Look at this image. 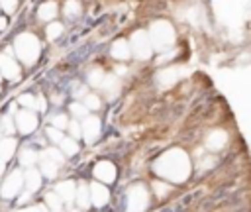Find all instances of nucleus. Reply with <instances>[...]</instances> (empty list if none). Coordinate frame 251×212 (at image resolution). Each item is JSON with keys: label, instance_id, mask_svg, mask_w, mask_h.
<instances>
[{"label": "nucleus", "instance_id": "nucleus-1", "mask_svg": "<svg viewBox=\"0 0 251 212\" xmlns=\"http://www.w3.org/2000/svg\"><path fill=\"white\" fill-rule=\"evenodd\" d=\"M39 49H41L39 41L31 33H22L14 41V51H16V55L20 57V61L24 65H33L39 57Z\"/></svg>", "mask_w": 251, "mask_h": 212}, {"label": "nucleus", "instance_id": "nucleus-2", "mask_svg": "<svg viewBox=\"0 0 251 212\" xmlns=\"http://www.w3.org/2000/svg\"><path fill=\"white\" fill-rule=\"evenodd\" d=\"M149 37H151V41H153L157 47H167V45L173 43L175 31H173V27H171L169 22H157V24H153Z\"/></svg>", "mask_w": 251, "mask_h": 212}, {"label": "nucleus", "instance_id": "nucleus-3", "mask_svg": "<svg viewBox=\"0 0 251 212\" xmlns=\"http://www.w3.org/2000/svg\"><path fill=\"white\" fill-rule=\"evenodd\" d=\"M131 51L137 59H147L151 55V37L145 31H135L131 37Z\"/></svg>", "mask_w": 251, "mask_h": 212}, {"label": "nucleus", "instance_id": "nucleus-4", "mask_svg": "<svg viewBox=\"0 0 251 212\" xmlns=\"http://www.w3.org/2000/svg\"><path fill=\"white\" fill-rule=\"evenodd\" d=\"M22 185H24V175H22L20 171H12V173L6 177V181L2 183L0 194H2L4 198H14V196L20 192Z\"/></svg>", "mask_w": 251, "mask_h": 212}, {"label": "nucleus", "instance_id": "nucleus-5", "mask_svg": "<svg viewBox=\"0 0 251 212\" xmlns=\"http://www.w3.org/2000/svg\"><path fill=\"white\" fill-rule=\"evenodd\" d=\"M37 128V116L29 110H22L16 114V130L22 133H31Z\"/></svg>", "mask_w": 251, "mask_h": 212}, {"label": "nucleus", "instance_id": "nucleus-6", "mask_svg": "<svg viewBox=\"0 0 251 212\" xmlns=\"http://www.w3.org/2000/svg\"><path fill=\"white\" fill-rule=\"evenodd\" d=\"M100 133V120L94 116H86L82 122V135L86 141H94Z\"/></svg>", "mask_w": 251, "mask_h": 212}, {"label": "nucleus", "instance_id": "nucleus-7", "mask_svg": "<svg viewBox=\"0 0 251 212\" xmlns=\"http://www.w3.org/2000/svg\"><path fill=\"white\" fill-rule=\"evenodd\" d=\"M0 73L6 79H18L20 77V67L10 55H0Z\"/></svg>", "mask_w": 251, "mask_h": 212}, {"label": "nucleus", "instance_id": "nucleus-8", "mask_svg": "<svg viewBox=\"0 0 251 212\" xmlns=\"http://www.w3.org/2000/svg\"><path fill=\"white\" fill-rule=\"evenodd\" d=\"M55 192H57V194H59L63 200L71 202V200L76 196V186H75V183H71V181H65V183H59V185H57Z\"/></svg>", "mask_w": 251, "mask_h": 212}, {"label": "nucleus", "instance_id": "nucleus-9", "mask_svg": "<svg viewBox=\"0 0 251 212\" xmlns=\"http://www.w3.org/2000/svg\"><path fill=\"white\" fill-rule=\"evenodd\" d=\"M24 183H25V186H27V190H37L39 186H41V175H39V171H35V169H27L25 171V175H24Z\"/></svg>", "mask_w": 251, "mask_h": 212}, {"label": "nucleus", "instance_id": "nucleus-10", "mask_svg": "<svg viewBox=\"0 0 251 212\" xmlns=\"http://www.w3.org/2000/svg\"><path fill=\"white\" fill-rule=\"evenodd\" d=\"M16 139L14 137H4V139H0V159L2 161H8L12 155H14V151H16Z\"/></svg>", "mask_w": 251, "mask_h": 212}, {"label": "nucleus", "instance_id": "nucleus-11", "mask_svg": "<svg viewBox=\"0 0 251 212\" xmlns=\"http://www.w3.org/2000/svg\"><path fill=\"white\" fill-rule=\"evenodd\" d=\"M112 55H114L116 59H127V57L131 55V45L126 43L124 39H120V41H116V43L112 45Z\"/></svg>", "mask_w": 251, "mask_h": 212}, {"label": "nucleus", "instance_id": "nucleus-12", "mask_svg": "<svg viewBox=\"0 0 251 212\" xmlns=\"http://www.w3.org/2000/svg\"><path fill=\"white\" fill-rule=\"evenodd\" d=\"M39 161H41V173H43L45 177L53 179V177L57 175V169H59V165H57L55 161L47 159V157H45V155H41V153H39Z\"/></svg>", "mask_w": 251, "mask_h": 212}, {"label": "nucleus", "instance_id": "nucleus-13", "mask_svg": "<svg viewBox=\"0 0 251 212\" xmlns=\"http://www.w3.org/2000/svg\"><path fill=\"white\" fill-rule=\"evenodd\" d=\"M37 16H39V20H53L57 16V4L55 2L41 4L39 10H37Z\"/></svg>", "mask_w": 251, "mask_h": 212}, {"label": "nucleus", "instance_id": "nucleus-14", "mask_svg": "<svg viewBox=\"0 0 251 212\" xmlns=\"http://www.w3.org/2000/svg\"><path fill=\"white\" fill-rule=\"evenodd\" d=\"M94 175L98 177V179H102V181H114V167L110 165V163H100L96 169H94Z\"/></svg>", "mask_w": 251, "mask_h": 212}, {"label": "nucleus", "instance_id": "nucleus-15", "mask_svg": "<svg viewBox=\"0 0 251 212\" xmlns=\"http://www.w3.org/2000/svg\"><path fill=\"white\" fill-rule=\"evenodd\" d=\"M37 159H39V155L33 149H22V153H20V163L25 167H31Z\"/></svg>", "mask_w": 251, "mask_h": 212}, {"label": "nucleus", "instance_id": "nucleus-16", "mask_svg": "<svg viewBox=\"0 0 251 212\" xmlns=\"http://www.w3.org/2000/svg\"><path fill=\"white\" fill-rule=\"evenodd\" d=\"M90 190H92V192H90V196H92V202H94V204H98V206H100L102 202H106L108 194H106V190H104L100 185H92V186H90Z\"/></svg>", "mask_w": 251, "mask_h": 212}, {"label": "nucleus", "instance_id": "nucleus-17", "mask_svg": "<svg viewBox=\"0 0 251 212\" xmlns=\"http://www.w3.org/2000/svg\"><path fill=\"white\" fill-rule=\"evenodd\" d=\"M102 88L110 94V96H116V92H118V80H116V77H104V80H102Z\"/></svg>", "mask_w": 251, "mask_h": 212}, {"label": "nucleus", "instance_id": "nucleus-18", "mask_svg": "<svg viewBox=\"0 0 251 212\" xmlns=\"http://www.w3.org/2000/svg\"><path fill=\"white\" fill-rule=\"evenodd\" d=\"M76 202H78L80 208H86L88 206V188H86L84 183H80L78 188H76Z\"/></svg>", "mask_w": 251, "mask_h": 212}, {"label": "nucleus", "instance_id": "nucleus-19", "mask_svg": "<svg viewBox=\"0 0 251 212\" xmlns=\"http://www.w3.org/2000/svg\"><path fill=\"white\" fill-rule=\"evenodd\" d=\"M61 149H63L67 155H75V153L78 151V145L75 143V139H71V137H63V139H61Z\"/></svg>", "mask_w": 251, "mask_h": 212}, {"label": "nucleus", "instance_id": "nucleus-20", "mask_svg": "<svg viewBox=\"0 0 251 212\" xmlns=\"http://www.w3.org/2000/svg\"><path fill=\"white\" fill-rule=\"evenodd\" d=\"M224 141H226V133H224V132H214V133L210 135V139H208V145H210L212 149H218V147H222Z\"/></svg>", "mask_w": 251, "mask_h": 212}, {"label": "nucleus", "instance_id": "nucleus-21", "mask_svg": "<svg viewBox=\"0 0 251 212\" xmlns=\"http://www.w3.org/2000/svg\"><path fill=\"white\" fill-rule=\"evenodd\" d=\"M65 14H67L69 18L78 16V14H80V2H78V0H69V2L65 4Z\"/></svg>", "mask_w": 251, "mask_h": 212}, {"label": "nucleus", "instance_id": "nucleus-22", "mask_svg": "<svg viewBox=\"0 0 251 212\" xmlns=\"http://www.w3.org/2000/svg\"><path fill=\"white\" fill-rule=\"evenodd\" d=\"M45 200H47V204H49L51 210H55V212L61 210V196H59L57 192H49V194L45 196Z\"/></svg>", "mask_w": 251, "mask_h": 212}, {"label": "nucleus", "instance_id": "nucleus-23", "mask_svg": "<svg viewBox=\"0 0 251 212\" xmlns=\"http://www.w3.org/2000/svg\"><path fill=\"white\" fill-rule=\"evenodd\" d=\"M159 80H161L163 84L175 82V80H176V71H175V69H165V71L159 75Z\"/></svg>", "mask_w": 251, "mask_h": 212}, {"label": "nucleus", "instance_id": "nucleus-24", "mask_svg": "<svg viewBox=\"0 0 251 212\" xmlns=\"http://www.w3.org/2000/svg\"><path fill=\"white\" fill-rule=\"evenodd\" d=\"M61 33H63V26H61L59 22L47 26V37H49V39H57Z\"/></svg>", "mask_w": 251, "mask_h": 212}, {"label": "nucleus", "instance_id": "nucleus-25", "mask_svg": "<svg viewBox=\"0 0 251 212\" xmlns=\"http://www.w3.org/2000/svg\"><path fill=\"white\" fill-rule=\"evenodd\" d=\"M84 106L88 110H98L100 108V98L96 94H84Z\"/></svg>", "mask_w": 251, "mask_h": 212}, {"label": "nucleus", "instance_id": "nucleus-26", "mask_svg": "<svg viewBox=\"0 0 251 212\" xmlns=\"http://www.w3.org/2000/svg\"><path fill=\"white\" fill-rule=\"evenodd\" d=\"M41 155H45L47 159H51V161H55L57 165H63V155L57 151V149H53V147H49V149H45V151H41Z\"/></svg>", "mask_w": 251, "mask_h": 212}, {"label": "nucleus", "instance_id": "nucleus-27", "mask_svg": "<svg viewBox=\"0 0 251 212\" xmlns=\"http://www.w3.org/2000/svg\"><path fill=\"white\" fill-rule=\"evenodd\" d=\"M104 77H106V75H104L100 69H94V71L88 75V80H90V84H94V86H102Z\"/></svg>", "mask_w": 251, "mask_h": 212}, {"label": "nucleus", "instance_id": "nucleus-28", "mask_svg": "<svg viewBox=\"0 0 251 212\" xmlns=\"http://www.w3.org/2000/svg\"><path fill=\"white\" fill-rule=\"evenodd\" d=\"M71 112H73L76 118H86V114H88V108H86L84 104H78V102H75V104H71Z\"/></svg>", "mask_w": 251, "mask_h": 212}, {"label": "nucleus", "instance_id": "nucleus-29", "mask_svg": "<svg viewBox=\"0 0 251 212\" xmlns=\"http://www.w3.org/2000/svg\"><path fill=\"white\" fill-rule=\"evenodd\" d=\"M51 126H55V128L63 130V128H67V126H69V120H67V116H65V114H57V116H53V118H51Z\"/></svg>", "mask_w": 251, "mask_h": 212}, {"label": "nucleus", "instance_id": "nucleus-30", "mask_svg": "<svg viewBox=\"0 0 251 212\" xmlns=\"http://www.w3.org/2000/svg\"><path fill=\"white\" fill-rule=\"evenodd\" d=\"M47 135H49V139H51L53 143H61V139H63L61 130H59V128H55V126H51V128L47 130Z\"/></svg>", "mask_w": 251, "mask_h": 212}, {"label": "nucleus", "instance_id": "nucleus-31", "mask_svg": "<svg viewBox=\"0 0 251 212\" xmlns=\"http://www.w3.org/2000/svg\"><path fill=\"white\" fill-rule=\"evenodd\" d=\"M18 100H20V104H24V106H27V108H35L37 96H33V94H22Z\"/></svg>", "mask_w": 251, "mask_h": 212}, {"label": "nucleus", "instance_id": "nucleus-32", "mask_svg": "<svg viewBox=\"0 0 251 212\" xmlns=\"http://www.w3.org/2000/svg\"><path fill=\"white\" fill-rule=\"evenodd\" d=\"M2 132H6V133H12V132H16L14 120H12L10 116H4V118H2Z\"/></svg>", "mask_w": 251, "mask_h": 212}, {"label": "nucleus", "instance_id": "nucleus-33", "mask_svg": "<svg viewBox=\"0 0 251 212\" xmlns=\"http://www.w3.org/2000/svg\"><path fill=\"white\" fill-rule=\"evenodd\" d=\"M67 128L71 130V135H73V137H80V135H82V126H80V124H76V122H71Z\"/></svg>", "mask_w": 251, "mask_h": 212}, {"label": "nucleus", "instance_id": "nucleus-34", "mask_svg": "<svg viewBox=\"0 0 251 212\" xmlns=\"http://www.w3.org/2000/svg\"><path fill=\"white\" fill-rule=\"evenodd\" d=\"M16 0H0V6L4 8V12H8V14H12L14 10H16Z\"/></svg>", "mask_w": 251, "mask_h": 212}, {"label": "nucleus", "instance_id": "nucleus-35", "mask_svg": "<svg viewBox=\"0 0 251 212\" xmlns=\"http://www.w3.org/2000/svg\"><path fill=\"white\" fill-rule=\"evenodd\" d=\"M16 212H45L43 206H27V208H20Z\"/></svg>", "mask_w": 251, "mask_h": 212}, {"label": "nucleus", "instance_id": "nucleus-36", "mask_svg": "<svg viewBox=\"0 0 251 212\" xmlns=\"http://www.w3.org/2000/svg\"><path fill=\"white\" fill-rule=\"evenodd\" d=\"M35 108H39L41 112L45 110V100H43V96H37V100H35Z\"/></svg>", "mask_w": 251, "mask_h": 212}, {"label": "nucleus", "instance_id": "nucleus-37", "mask_svg": "<svg viewBox=\"0 0 251 212\" xmlns=\"http://www.w3.org/2000/svg\"><path fill=\"white\" fill-rule=\"evenodd\" d=\"M29 192H31V190H27V192H25V194H22V196H20V202H22V204H24V202H27V200H29Z\"/></svg>", "mask_w": 251, "mask_h": 212}, {"label": "nucleus", "instance_id": "nucleus-38", "mask_svg": "<svg viewBox=\"0 0 251 212\" xmlns=\"http://www.w3.org/2000/svg\"><path fill=\"white\" fill-rule=\"evenodd\" d=\"M2 173H4V161L0 159V177H2Z\"/></svg>", "mask_w": 251, "mask_h": 212}, {"label": "nucleus", "instance_id": "nucleus-39", "mask_svg": "<svg viewBox=\"0 0 251 212\" xmlns=\"http://www.w3.org/2000/svg\"><path fill=\"white\" fill-rule=\"evenodd\" d=\"M4 26H6V20H4V18H0V29H2Z\"/></svg>", "mask_w": 251, "mask_h": 212}, {"label": "nucleus", "instance_id": "nucleus-40", "mask_svg": "<svg viewBox=\"0 0 251 212\" xmlns=\"http://www.w3.org/2000/svg\"><path fill=\"white\" fill-rule=\"evenodd\" d=\"M0 77H2V73H0Z\"/></svg>", "mask_w": 251, "mask_h": 212}, {"label": "nucleus", "instance_id": "nucleus-41", "mask_svg": "<svg viewBox=\"0 0 251 212\" xmlns=\"http://www.w3.org/2000/svg\"><path fill=\"white\" fill-rule=\"evenodd\" d=\"M0 132H2V130H0Z\"/></svg>", "mask_w": 251, "mask_h": 212}]
</instances>
